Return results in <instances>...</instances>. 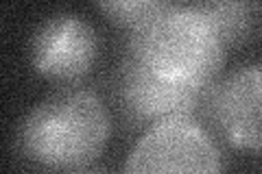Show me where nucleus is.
I'll list each match as a JSON object with an SVG mask.
<instances>
[{"label":"nucleus","mask_w":262,"mask_h":174,"mask_svg":"<svg viewBox=\"0 0 262 174\" xmlns=\"http://www.w3.org/2000/svg\"><path fill=\"white\" fill-rule=\"evenodd\" d=\"M96 5L110 22L131 31L149 27L177 7L175 0H96Z\"/></svg>","instance_id":"obj_8"},{"label":"nucleus","mask_w":262,"mask_h":174,"mask_svg":"<svg viewBox=\"0 0 262 174\" xmlns=\"http://www.w3.org/2000/svg\"><path fill=\"white\" fill-rule=\"evenodd\" d=\"M186 7L210 22L225 48L247 39L258 15L256 0H190Z\"/></svg>","instance_id":"obj_7"},{"label":"nucleus","mask_w":262,"mask_h":174,"mask_svg":"<svg viewBox=\"0 0 262 174\" xmlns=\"http://www.w3.org/2000/svg\"><path fill=\"white\" fill-rule=\"evenodd\" d=\"M129 53L168 81L210 87L223 65L225 46L201 13L177 5L149 27L134 31Z\"/></svg>","instance_id":"obj_2"},{"label":"nucleus","mask_w":262,"mask_h":174,"mask_svg":"<svg viewBox=\"0 0 262 174\" xmlns=\"http://www.w3.org/2000/svg\"><path fill=\"white\" fill-rule=\"evenodd\" d=\"M118 92L122 107L134 118L160 122L173 115H190L206 98L208 87L168 81L129 53L120 65Z\"/></svg>","instance_id":"obj_6"},{"label":"nucleus","mask_w":262,"mask_h":174,"mask_svg":"<svg viewBox=\"0 0 262 174\" xmlns=\"http://www.w3.org/2000/svg\"><path fill=\"white\" fill-rule=\"evenodd\" d=\"M112 122L88 89H63L33 109L20 129V148L48 170H85L107 146Z\"/></svg>","instance_id":"obj_1"},{"label":"nucleus","mask_w":262,"mask_h":174,"mask_svg":"<svg viewBox=\"0 0 262 174\" xmlns=\"http://www.w3.org/2000/svg\"><path fill=\"white\" fill-rule=\"evenodd\" d=\"M214 142L190 115L160 120L146 131L127 157L125 172H219Z\"/></svg>","instance_id":"obj_3"},{"label":"nucleus","mask_w":262,"mask_h":174,"mask_svg":"<svg viewBox=\"0 0 262 174\" xmlns=\"http://www.w3.org/2000/svg\"><path fill=\"white\" fill-rule=\"evenodd\" d=\"M98 39L85 20L70 13L53 15L31 39L33 70L51 81H77L92 70Z\"/></svg>","instance_id":"obj_4"},{"label":"nucleus","mask_w":262,"mask_h":174,"mask_svg":"<svg viewBox=\"0 0 262 174\" xmlns=\"http://www.w3.org/2000/svg\"><path fill=\"white\" fill-rule=\"evenodd\" d=\"M210 113L227 144L262 153V65L234 70L210 92Z\"/></svg>","instance_id":"obj_5"}]
</instances>
